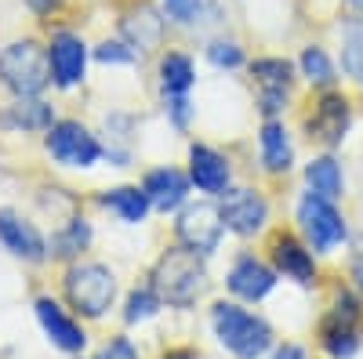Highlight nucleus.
<instances>
[{
    "instance_id": "12",
    "label": "nucleus",
    "mask_w": 363,
    "mask_h": 359,
    "mask_svg": "<svg viewBox=\"0 0 363 359\" xmlns=\"http://www.w3.org/2000/svg\"><path fill=\"white\" fill-rule=\"evenodd\" d=\"M37 316H40V323H44L48 338L62 348V352H80V348H84L87 334L80 331V323H73L62 309L51 302V297H40V302H37Z\"/></svg>"
},
{
    "instance_id": "18",
    "label": "nucleus",
    "mask_w": 363,
    "mask_h": 359,
    "mask_svg": "<svg viewBox=\"0 0 363 359\" xmlns=\"http://www.w3.org/2000/svg\"><path fill=\"white\" fill-rule=\"evenodd\" d=\"M306 182H309V189H313L316 196H323V200L342 196V171H338V164L330 160V156L313 160V164L306 167Z\"/></svg>"
},
{
    "instance_id": "17",
    "label": "nucleus",
    "mask_w": 363,
    "mask_h": 359,
    "mask_svg": "<svg viewBox=\"0 0 363 359\" xmlns=\"http://www.w3.org/2000/svg\"><path fill=\"white\" fill-rule=\"evenodd\" d=\"M160 4H164V18H171L174 25H207V22H218L215 0H160Z\"/></svg>"
},
{
    "instance_id": "35",
    "label": "nucleus",
    "mask_w": 363,
    "mask_h": 359,
    "mask_svg": "<svg viewBox=\"0 0 363 359\" xmlns=\"http://www.w3.org/2000/svg\"><path fill=\"white\" fill-rule=\"evenodd\" d=\"M356 280H359V287H363V258H356Z\"/></svg>"
},
{
    "instance_id": "11",
    "label": "nucleus",
    "mask_w": 363,
    "mask_h": 359,
    "mask_svg": "<svg viewBox=\"0 0 363 359\" xmlns=\"http://www.w3.org/2000/svg\"><path fill=\"white\" fill-rule=\"evenodd\" d=\"M0 244H4L11 254L26 258V261H40L44 251H48L40 232L29 222H22L18 215H11V211H0Z\"/></svg>"
},
{
    "instance_id": "23",
    "label": "nucleus",
    "mask_w": 363,
    "mask_h": 359,
    "mask_svg": "<svg viewBox=\"0 0 363 359\" xmlns=\"http://www.w3.org/2000/svg\"><path fill=\"white\" fill-rule=\"evenodd\" d=\"M251 73L258 76L262 91H277V95H287V84H291V66L284 58H258L251 66Z\"/></svg>"
},
{
    "instance_id": "9",
    "label": "nucleus",
    "mask_w": 363,
    "mask_h": 359,
    "mask_svg": "<svg viewBox=\"0 0 363 359\" xmlns=\"http://www.w3.org/2000/svg\"><path fill=\"white\" fill-rule=\"evenodd\" d=\"M265 215H269V207H265V200H262L255 189H233V193H225V200H222V218H225V225H229L233 232H240V236L258 232V229L265 225Z\"/></svg>"
},
{
    "instance_id": "4",
    "label": "nucleus",
    "mask_w": 363,
    "mask_h": 359,
    "mask_svg": "<svg viewBox=\"0 0 363 359\" xmlns=\"http://www.w3.org/2000/svg\"><path fill=\"white\" fill-rule=\"evenodd\" d=\"M66 294L77 312L84 316H102L113 297H116V280L106 265H73L69 276H66Z\"/></svg>"
},
{
    "instance_id": "31",
    "label": "nucleus",
    "mask_w": 363,
    "mask_h": 359,
    "mask_svg": "<svg viewBox=\"0 0 363 359\" xmlns=\"http://www.w3.org/2000/svg\"><path fill=\"white\" fill-rule=\"evenodd\" d=\"M99 359H138V352L131 348V341H128V338H113L109 345H102Z\"/></svg>"
},
{
    "instance_id": "7",
    "label": "nucleus",
    "mask_w": 363,
    "mask_h": 359,
    "mask_svg": "<svg viewBox=\"0 0 363 359\" xmlns=\"http://www.w3.org/2000/svg\"><path fill=\"white\" fill-rule=\"evenodd\" d=\"M298 222H301V229H306L309 244H313L316 251H330V247H338L342 239H345V222H342V215L330 207V200H323V196H316V193L301 200Z\"/></svg>"
},
{
    "instance_id": "16",
    "label": "nucleus",
    "mask_w": 363,
    "mask_h": 359,
    "mask_svg": "<svg viewBox=\"0 0 363 359\" xmlns=\"http://www.w3.org/2000/svg\"><path fill=\"white\" fill-rule=\"evenodd\" d=\"M145 196H149V203L157 207V211H174V207L186 200V193H189V186H186V178H182L174 167H164V171H153L145 178Z\"/></svg>"
},
{
    "instance_id": "20",
    "label": "nucleus",
    "mask_w": 363,
    "mask_h": 359,
    "mask_svg": "<svg viewBox=\"0 0 363 359\" xmlns=\"http://www.w3.org/2000/svg\"><path fill=\"white\" fill-rule=\"evenodd\" d=\"M102 203H106V207H113V211H116L120 218H124V222H142V218H145V211H149V196H145V189L138 193V189H131V186L106 193V196H102Z\"/></svg>"
},
{
    "instance_id": "28",
    "label": "nucleus",
    "mask_w": 363,
    "mask_h": 359,
    "mask_svg": "<svg viewBox=\"0 0 363 359\" xmlns=\"http://www.w3.org/2000/svg\"><path fill=\"white\" fill-rule=\"evenodd\" d=\"M207 58L222 69H233V66L244 62V51H240V44H233V40H215L207 47Z\"/></svg>"
},
{
    "instance_id": "32",
    "label": "nucleus",
    "mask_w": 363,
    "mask_h": 359,
    "mask_svg": "<svg viewBox=\"0 0 363 359\" xmlns=\"http://www.w3.org/2000/svg\"><path fill=\"white\" fill-rule=\"evenodd\" d=\"M62 4H66V0H26V8L33 11V15H44V18H48V15H55Z\"/></svg>"
},
{
    "instance_id": "19",
    "label": "nucleus",
    "mask_w": 363,
    "mask_h": 359,
    "mask_svg": "<svg viewBox=\"0 0 363 359\" xmlns=\"http://www.w3.org/2000/svg\"><path fill=\"white\" fill-rule=\"evenodd\" d=\"M160 84H164V91L167 95H186L189 87H193V62H189V55H164V62H160Z\"/></svg>"
},
{
    "instance_id": "26",
    "label": "nucleus",
    "mask_w": 363,
    "mask_h": 359,
    "mask_svg": "<svg viewBox=\"0 0 363 359\" xmlns=\"http://www.w3.org/2000/svg\"><path fill=\"white\" fill-rule=\"evenodd\" d=\"M301 73H306L313 84H330L335 80V66H330V58L323 47H306L301 51Z\"/></svg>"
},
{
    "instance_id": "1",
    "label": "nucleus",
    "mask_w": 363,
    "mask_h": 359,
    "mask_svg": "<svg viewBox=\"0 0 363 359\" xmlns=\"http://www.w3.org/2000/svg\"><path fill=\"white\" fill-rule=\"evenodd\" d=\"M153 290L167 305H178V309L193 305L196 297L207 290V268H203L200 254L189 251V247L167 251L157 261V268H153Z\"/></svg>"
},
{
    "instance_id": "33",
    "label": "nucleus",
    "mask_w": 363,
    "mask_h": 359,
    "mask_svg": "<svg viewBox=\"0 0 363 359\" xmlns=\"http://www.w3.org/2000/svg\"><path fill=\"white\" fill-rule=\"evenodd\" d=\"M272 359H306V352H301L298 345H284L277 355H272Z\"/></svg>"
},
{
    "instance_id": "30",
    "label": "nucleus",
    "mask_w": 363,
    "mask_h": 359,
    "mask_svg": "<svg viewBox=\"0 0 363 359\" xmlns=\"http://www.w3.org/2000/svg\"><path fill=\"white\" fill-rule=\"evenodd\" d=\"M99 58L102 62H135V51L128 44H116V40H106L99 47Z\"/></svg>"
},
{
    "instance_id": "21",
    "label": "nucleus",
    "mask_w": 363,
    "mask_h": 359,
    "mask_svg": "<svg viewBox=\"0 0 363 359\" xmlns=\"http://www.w3.org/2000/svg\"><path fill=\"white\" fill-rule=\"evenodd\" d=\"M262 156H265L269 171H287L291 167V142H287V131L280 124H265V131H262Z\"/></svg>"
},
{
    "instance_id": "2",
    "label": "nucleus",
    "mask_w": 363,
    "mask_h": 359,
    "mask_svg": "<svg viewBox=\"0 0 363 359\" xmlns=\"http://www.w3.org/2000/svg\"><path fill=\"white\" fill-rule=\"evenodd\" d=\"M0 80L4 87L18 98H29V95H40L48 80H51V62H48V51L37 44V40H15L0 51Z\"/></svg>"
},
{
    "instance_id": "14",
    "label": "nucleus",
    "mask_w": 363,
    "mask_h": 359,
    "mask_svg": "<svg viewBox=\"0 0 363 359\" xmlns=\"http://www.w3.org/2000/svg\"><path fill=\"white\" fill-rule=\"evenodd\" d=\"M272 261L284 276L298 280V283H313L316 280V265H313V254L298 244L291 236H277V244H272Z\"/></svg>"
},
{
    "instance_id": "5",
    "label": "nucleus",
    "mask_w": 363,
    "mask_h": 359,
    "mask_svg": "<svg viewBox=\"0 0 363 359\" xmlns=\"http://www.w3.org/2000/svg\"><path fill=\"white\" fill-rule=\"evenodd\" d=\"M48 153L66 167H91L102 156V145L84 124L62 120V124H51V131H48Z\"/></svg>"
},
{
    "instance_id": "13",
    "label": "nucleus",
    "mask_w": 363,
    "mask_h": 359,
    "mask_svg": "<svg viewBox=\"0 0 363 359\" xmlns=\"http://www.w3.org/2000/svg\"><path fill=\"white\" fill-rule=\"evenodd\" d=\"M272 283H277V276H272V268H265L262 261L255 258H240L233 265L229 273V290L236 297H247V302H258V297H265L272 290Z\"/></svg>"
},
{
    "instance_id": "24",
    "label": "nucleus",
    "mask_w": 363,
    "mask_h": 359,
    "mask_svg": "<svg viewBox=\"0 0 363 359\" xmlns=\"http://www.w3.org/2000/svg\"><path fill=\"white\" fill-rule=\"evenodd\" d=\"M342 66L349 76L363 84V25H349L342 40Z\"/></svg>"
},
{
    "instance_id": "6",
    "label": "nucleus",
    "mask_w": 363,
    "mask_h": 359,
    "mask_svg": "<svg viewBox=\"0 0 363 359\" xmlns=\"http://www.w3.org/2000/svg\"><path fill=\"white\" fill-rule=\"evenodd\" d=\"M222 229H225V218H222V207L215 203H193L178 218V239L196 254L215 251L222 239Z\"/></svg>"
},
{
    "instance_id": "27",
    "label": "nucleus",
    "mask_w": 363,
    "mask_h": 359,
    "mask_svg": "<svg viewBox=\"0 0 363 359\" xmlns=\"http://www.w3.org/2000/svg\"><path fill=\"white\" fill-rule=\"evenodd\" d=\"M157 305H160V294L157 290H135L131 297H128V323H138V319H145V316H153L157 312Z\"/></svg>"
},
{
    "instance_id": "3",
    "label": "nucleus",
    "mask_w": 363,
    "mask_h": 359,
    "mask_svg": "<svg viewBox=\"0 0 363 359\" xmlns=\"http://www.w3.org/2000/svg\"><path fill=\"white\" fill-rule=\"evenodd\" d=\"M215 331H218V341L229 348V352H236L240 359H258L265 348H269V341H272V331L265 326V319H258V316H251V312H244V309H236V305H215Z\"/></svg>"
},
{
    "instance_id": "10",
    "label": "nucleus",
    "mask_w": 363,
    "mask_h": 359,
    "mask_svg": "<svg viewBox=\"0 0 363 359\" xmlns=\"http://www.w3.org/2000/svg\"><path fill=\"white\" fill-rule=\"evenodd\" d=\"M345 127H349V102L342 95H323L316 102V113L309 116V135L327 145H338Z\"/></svg>"
},
{
    "instance_id": "25",
    "label": "nucleus",
    "mask_w": 363,
    "mask_h": 359,
    "mask_svg": "<svg viewBox=\"0 0 363 359\" xmlns=\"http://www.w3.org/2000/svg\"><path fill=\"white\" fill-rule=\"evenodd\" d=\"M11 124L26 127V131H40V127H51V109L44 102H22L11 109Z\"/></svg>"
},
{
    "instance_id": "8",
    "label": "nucleus",
    "mask_w": 363,
    "mask_h": 359,
    "mask_svg": "<svg viewBox=\"0 0 363 359\" xmlns=\"http://www.w3.org/2000/svg\"><path fill=\"white\" fill-rule=\"evenodd\" d=\"M48 62H51V76L58 87H77L87 69V44L80 40V33L58 29L48 44Z\"/></svg>"
},
{
    "instance_id": "22",
    "label": "nucleus",
    "mask_w": 363,
    "mask_h": 359,
    "mask_svg": "<svg viewBox=\"0 0 363 359\" xmlns=\"http://www.w3.org/2000/svg\"><path fill=\"white\" fill-rule=\"evenodd\" d=\"M160 29H164V18H157L149 8H142L138 15H131V18L124 22V33L131 37L135 47H153V44L160 40Z\"/></svg>"
},
{
    "instance_id": "29",
    "label": "nucleus",
    "mask_w": 363,
    "mask_h": 359,
    "mask_svg": "<svg viewBox=\"0 0 363 359\" xmlns=\"http://www.w3.org/2000/svg\"><path fill=\"white\" fill-rule=\"evenodd\" d=\"M84 244H87V225H84V222H73L69 232L58 239V251H55V254H77Z\"/></svg>"
},
{
    "instance_id": "34",
    "label": "nucleus",
    "mask_w": 363,
    "mask_h": 359,
    "mask_svg": "<svg viewBox=\"0 0 363 359\" xmlns=\"http://www.w3.org/2000/svg\"><path fill=\"white\" fill-rule=\"evenodd\" d=\"M164 359H193V352H189V348H174V352H167Z\"/></svg>"
},
{
    "instance_id": "15",
    "label": "nucleus",
    "mask_w": 363,
    "mask_h": 359,
    "mask_svg": "<svg viewBox=\"0 0 363 359\" xmlns=\"http://www.w3.org/2000/svg\"><path fill=\"white\" fill-rule=\"evenodd\" d=\"M189 174L203 193H222L229 186V164L215 149H203V145H196L189 153Z\"/></svg>"
}]
</instances>
